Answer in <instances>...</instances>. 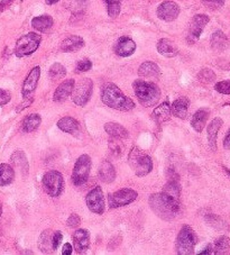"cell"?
Segmentation results:
<instances>
[{
    "label": "cell",
    "mask_w": 230,
    "mask_h": 255,
    "mask_svg": "<svg viewBox=\"0 0 230 255\" xmlns=\"http://www.w3.org/2000/svg\"><path fill=\"white\" fill-rule=\"evenodd\" d=\"M98 174L101 181L105 183H112L116 179V170L108 160H104L101 162Z\"/></svg>",
    "instance_id": "obj_23"
},
{
    "label": "cell",
    "mask_w": 230,
    "mask_h": 255,
    "mask_svg": "<svg viewBox=\"0 0 230 255\" xmlns=\"http://www.w3.org/2000/svg\"><path fill=\"white\" fill-rule=\"evenodd\" d=\"M209 16H207L205 14H199L193 17L189 26L188 41L190 44L196 43L198 39L200 38L203 29H205L207 24L209 23Z\"/></svg>",
    "instance_id": "obj_12"
},
{
    "label": "cell",
    "mask_w": 230,
    "mask_h": 255,
    "mask_svg": "<svg viewBox=\"0 0 230 255\" xmlns=\"http://www.w3.org/2000/svg\"><path fill=\"white\" fill-rule=\"evenodd\" d=\"M81 223V218L79 215L77 214H71L70 217L68 218V223H66V225H68L69 227H72V228H75L78 227L79 225H80Z\"/></svg>",
    "instance_id": "obj_43"
},
{
    "label": "cell",
    "mask_w": 230,
    "mask_h": 255,
    "mask_svg": "<svg viewBox=\"0 0 230 255\" xmlns=\"http://www.w3.org/2000/svg\"><path fill=\"white\" fill-rule=\"evenodd\" d=\"M227 172H228V173H229V175H230V171H227Z\"/></svg>",
    "instance_id": "obj_53"
},
{
    "label": "cell",
    "mask_w": 230,
    "mask_h": 255,
    "mask_svg": "<svg viewBox=\"0 0 230 255\" xmlns=\"http://www.w3.org/2000/svg\"><path fill=\"white\" fill-rule=\"evenodd\" d=\"M75 81L73 79H69V80H65L61 83V85L56 88L54 92V96H53V100L55 103H63L71 96L74 88Z\"/></svg>",
    "instance_id": "obj_18"
},
{
    "label": "cell",
    "mask_w": 230,
    "mask_h": 255,
    "mask_svg": "<svg viewBox=\"0 0 230 255\" xmlns=\"http://www.w3.org/2000/svg\"><path fill=\"white\" fill-rule=\"evenodd\" d=\"M228 38L226 36L224 32L217 30L211 36V46L216 51H224L227 47Z\"/></svg>",
    "instance_id": "obj_34"
},
{
    "label": "cell",
    "mask_w": 230,
    "mask_h": 255,
    "mask_svg": "<svg viewBox=\"0 0 230 255\" xmlns=\"http://www.w3.org/2000/svg\"><path fill=\"white\" fill-rule=\"evenodd\" d=\"M149 205L150 207H152L153 212L155 213L157 216L165 219V221H170V219L175 217L174 215L170 212L169 208L166 207L164 202H163L160 193H155V195H152L149 197Z\"/></svg>",
    "instance_id": "obj_15"
},
{
    "label": "cell",
    "mask_w": 230,
    "mask_h": 255,
    "mask_svg": "<svg viewBox=\"0 0 230 255\" xmlns=\"http://www.w3.org/2000/svg\"><path fill=\"white\" fill-rule=\"evenodd\" d=\"M138 74L141 78H157L161 74V69L156 63L147 61L138 68Z\"/></svg>",
    "instance_id": "obj_28"
},
{
    "label": "cell",
    "mask_w": 230,
    "mask_h": 255,
    "mask_svg": "<svg viewBox=\"0 0 230 255\" xmlns=\"http://www.w3.org/2000/svg\"><path fill=\"white\" fill-rule=\"evenodd\" d=\"M39 77H41V68L35 67L30 70L23 83V88H21V95H23L24 100L34 99L33 95L37 88Z\"/></svg>",
    "instance_id": "obj_13"
},
{
    "label": "cell",
    "mask_w": 230,
    "mask_h": 255,
    "mask_svg": "<svg viewBox=\"0 0 230 255\" xmlns=\"http://www.w3.org/2000/svg\"><path fill=\"white\" fill-rule=\"evenodd\" d=\"M109 147H110V149H112V151H113L114 153H117V154H120L121 148H120V146H119L117 142H115V140H110Z\"/></svg>",
    "instance_id": "obj_46"
},
{
    "label": "cell",
    "mask_w": 230,
    "mask_h": 255,
    "mask_svg": "<svg viewBox=\"0 0 230 255\" xmlns=\"http://www.w3.org/2000/svg\"><path fill=\"white\" fill-rule=\"evenodd\" d=\"M42 42V36L37 33H28L23 35L18 41L16 42L14 53L17 58H25L36 52Z\"/></svg>",
    "instance_id": "obj_5"
},
{
    "label": "cell",
    "mask_w": 230,
    "mask_h": 255,
    "mask_svg": "<svg viewBox=\"0 0 230 255\" xmlns=\"http://www.w3.org/2000/svg\"><path fill=\"white\" fill-rule=\"evenodd\" d=\"M62 239H63V235H62L61 232H55L54 234H53V237H52V248H53V251H56L57 249H59V246L61 245V242H62Z\"/></svg>",
    "instance_id": "obj_44"
},
{
    "label": "cell",
    "mask_w": 230,
    "mask_h": 255,
    "mask_svg": "<svg viewBox=\"0 0 230 255\" xmlns=\"http://www.w3.org/2000/svg\"><path fill=\"white\" fill-rule=\"evenodd\" d=\"M52 237H53V234L51 233V231L46 230L42 233L41 236H39V240H38V248H39V250H41V252L50 253L53 250Z\"/></svg>",
    "instance_id": "obj_35"
},
{
    "label": "cell",
    "mask_w": 230,
    "mask_h": 255,
    "mask_svg": "<svg viewBox=\"0 0 230 255\" xmlns=\"http://www.w3.org/2000/svg\"><path fill=\"white\" fill-rule=\"evenodd\" d=\"M73 245L79 254L86 253L90 246V233L82 228L75 231L73 234Z\"/></svg>",
    "instance_id": "obj_17"
},
{
    "label": "cell",
    "mask_w": 230,
    "mask_h": 255,
    "mask_svg": "<svg viewBox=\"0 0 230 255\" xmlns=\"http://www.w3.org/2000/svg\"><path fill=\"white\" fill-rule=\"evenodd\" d=\"M15 179V171L9 164H0V187L10 184Z\"/></svg>",
    "instance_id": "obj_32"
},
{
    "label": "cell",
    "mask_w": 230,
    "mask_h": 255,
    "mask_svg": "<svg viewBox=\"0 0 230 255\" xmlns=\"http://www.w3.org/2000/svg\"><path fill=\"white\" fill-rule=\"evenodd\" d=\"M114 51L118 56L121 58H127L135 53L136 51V43L131 38L127 36H122L115 43Z\"/></svg>",
    "instance_id": "obj_16"
},
{
    "label": "cell",
    "mask_w": 230,
    "mask_h": 255,
    "mask_svg": "<svg viewBox=\"0 0 230 255\" xmlns=\"http://www.w3.org/2000/svg\"><path fill=\"white\" fill-rule=\"evenodd\" d=\"M202 2L205 3L208 8H210V9L216 10L224 6L225 0H202Z\"/></svg>",
    "instance_id": "obj_41"
},
{
    "label": "cell",
    "mask_w": 230,
    "mask_h": 255,
    "mask_svg": "<svg viewBox=\"0 0 230 255\" xmlns=\"http://www.w3.org/2000/svg\"><path fill=\"white\" fill-rule=\"evenodd\" d=\"M198 79L199 81H201L203 83H211L212 81H215L216 74L210 69H202L198 74Z\"/></svg>",
    "instance_id": "obj_39"
},
{
    "label": "cell",
    "mask_w": 230,
    "mask_h": 255,
    "mask_svg": "<svg viewBox=\"0 0 230 255\" xmlns=\"http://www.w3.org/2000/svg\"><path fill=\"white\" fill-rule=\"evenodd\" d=\"M214 254L227 255L230 254V239L227 236H220L212 245Z\"/></svg>",
    "instance_id": "obj_33"
},
{
    "label": "cell",
    "mask_w": 230,
    "mask_h": 255,
    "mask_svg": "<svg viewBox=\"0 0 230 255\" xmlns=\"http://www.w3.org/2000/svg\"><path fill=\"white\" fill-rule=\"evenodd\" d=\"M209 115H210V112L208 111V109L202 108V109H199V111H197L196 114L193 115L192 121H191V126L193 127V129L198 131V133H201L207 124V121H208V118H209Z\"/></svg>",
    "instance_id": "obj_25"
},
{
    "label": "cell",
    "mask_w": 230,
    "mask_h": 255,
    "mask_svg": "<svg viewBox=\"0 0 230 255\" xmlns=\"http://www.w3.org/2000/svg\"><path fill=\"white\" fill-rule=\"evenodd\" d=\"M224 122L221 118L217 117L212 121L209 126H208L207 133H208V143H209V146L212 151H216L217 148V136H218V131L223 126Z\"/></svg>",
    "instance_id": "obj_22"
},
{
    "label": "cell",
    "mask_w": 230,
    "mask_h": 255,
    "mask_svg": "<svg viewBox=\"0 0 230 255\" xmlns=\"http://www.w3.org/2000/svg\"><path fill=\"white\" fill-rule=\"evenodd\" d=\"M2 214V206H1V202H0V216H1Z\"/></svg>",
    "instance_id": "obj_52"
},
{
    "label": "cell",
    "mask_w": 230,
    "mask_h": 255,
    "mask_svg": "<svg viewBox=\"0 0 230 255\" xmlns=\"http://www.w3.org/2000/svg\"><path fill=\"white\" fill-rule=\"evenodd\" d=\"M42 184L47 195H50L51 197H59L64 190L63 175L59 171H48L43 175Z\"/></svg>",
    "instance_id": "obj_7"
},
{
    "label": "cell",
    "mask_w": 230,
    "mask_h": 255,
    "mask_svg": "<svg viewBox=\"0 0 230 255\" xmlns=\"http://www.w3.org/2000/svg\"><path fill=\"white\" fill-rule=\"evenodd\" d=\"M197 244V235L191 227L184 225L176 237V253L180 255H191Z\"/></svg>",
    "instance_id": "obj_6"
},
{
    "label": "cell",
    "mask_w": 230,
    "mask_h": 255,
    "mask_svg": "<svg viewBox=\"0 0 230 255\" xmlns=\"http://www.w3.org/2000/svg\"><path fill=\"white\" fill-rule=\"evenodd\" d=\"M128 163L137 177H145L153 170V161L143 149L134 146L128 155Z\"/></svg>",
    "instance_id": "obj_3"
},
{
    "label": "cell",
    "mask_w": 230,
    "mask_h": 255,
    "mask_svg": "<svg viewBox=\"0 0 230 255\" xmlns=\"http://www.w3.org/2000/svg\"><path fill=\"white\" fill-rule=\"evenodd\" d=\"M70 9L74 15H81L86 11L89 0H69Z\"/></svg>",
    "instance_id": "obj_36"
},
{
    "label": "cell",
    "mask_w": 230,
    "mask_h": 255,
    "mask_svg": "<svg viewBox=\"0 0 230 255\" xmlns=\"http://www.w3.org/2000/svg\"><path fill=\"white\" fill-rule=\"evenodd\" d=\"M216 91H218L219 94L223 95H230V80H225L216 83L215 86Z\"/></svg>",
    "instance_id": "obj_40"
},
{
    "label": "cell",
    "mask_w": 230,
    "mask_h": 255,
    "mask_svg": "<svg viewBox=\"0 0 230 255\" xmlns=\"http://www.w3.org/2000/svg\"><path fill=\"white\" fill-rule=\"evenodd\" d=\"M11 100V95L9 91L5 89H0V106H5Z\"/></svg>",
    "instance_id": "obj_45"
},
{
    "label": "cell",
    "mask_w": 230,
    "mask_h": 255,
    "mask_svg": "<svg viewBox=\"0 0 230 255\" xmlns=\"http://www.w3.org/2000/svg\"><path fill=\"white\" fill-rule=\"evenodd\" d=\"M105 130L106 133H108L114 138L127 139L128 136H129L128 130L122 125L118 124V123H107V124L105 125Z\"/></svg>",
    "instance_id": "obj_26"
},
{
    "label": "cell",
    "mask_w": 230,
    "mask_h": 255,
    "mask_svg": "<svg viewBox=\"0 0 230 255\" xmlns=\"http://www.w3.org/2000/svg\"><path fill=\"white\" fill-rule=\"evenodd\" d=\"M229 105H230V104H229Z\"/></svg>",
    "instance_id": "obj_54"
},
{
    "label": "cell",
    "mask_w": 230,
    "mask_h": 255,
    "mask_svg": "<svg viewBox=\"0 0 230 255\" xmlns=\"http://www.w3.org/2000/svg\"><path fill=\"white\" fill-rule=\"evenodd\" d=\"M132 88H134L135 95L141 106H155L161 99V90L155 83L138 79L132 83Z\"/></svg>",
    "instance_id": "obj_2"
},
{
    "label": "cell",
    "mask_w": 230,
    "mask_h": 255,
    "mask_svg": "<svg viewBox=\"0 0 230 255\" xmlns=\"http://www.w3.org/2000/svg\"><path fill=\"white\" fill-rule=\"evenodd\" d=\"M163 202L169 208L170 212L174 215H178L181 209V188L178 182V180H170L164 188H163L162 192L160 193Z\"/></svg>",
    "instance_id": "obj_4"
},
{
    "label": "cell",
    "mask_w": 230,
    "mask_h": 255,
    "mask_svg": "<svg viewBox=\"0 0 230 255\" xmlns=\"http://www.w3.org/2000/svg\"><path fill=\"white\" fill-rule=\"evenodd\" d=\"M92 90H94V82L89 78H83L77 85L74 83V88L71 96L75 105L78 106H86L88 101L90 100Z\"/></svg>",
    "instance_id": "obj_8"
},
{
    "label": "cell",
    "mask_w": 230,
    "mask_h": 255,
    "mask_svg": "<svg viewBox=\"0 0 230 255\" xmlns=\"http://www.w3.org/2000/svg\"><path fill=\"white\" fill-rule=\"evenodd\" d=\"M11 1H12V0H2V1L0 2V11H2L7 6H9V3Z\"/></svg>",
    "instance_id": "obj_50"
},
{
    "label": "cell",
    "mask_w": 230,
    "mask_h": 255,
    "mask_svg": "<svg viewBox=\"0 0 230 255\" xmlns=\"http://www.w3.org/2000/svg\"><path fill=\"white\" fill-rule=\"evenodd\" d=\"M157 17L164 21H173L180 15V7L174 1H164L157 7Z\"/></svg>",
    "instance_id": "obj_14"
},
{
    "label": "cell",
    "mask_w": 230,
    "mask_h": 255,
    "mask_svg": "<svg viewBox=\"0 0 230 255\" xmlns=\"http://www.w3.org/2000/svg\"><path fill=\"white\" fill-rule=\"evenodd\" d=\"M85 46V41L81 36L78 35H72L68 38H65L63 42L61 43V51L64 53H72V52H77Z\"/></svg>",
    "instance_id": "obj_20"
},
{
    "label": "cell",
    "mask_w": 230,
    "mask_h": 255,
    "mask_svg": "<svg viewBox=\"0 0 230 255\" xmlns=\"http://www.w3.org/2000/svg\"><path fill=\"white\" fill-rule=\"evenodd\" d=\"M92 68V63L90 60L88 59H85L80 61V62H78L77 64V71L78 72H87L89 71V70H91Z\"/></svg>",
    "instance_id": "obj_42"
},
{
    "label": "cell",
    "mask_w": 230,
    "mask_h": 255,
    "mask_svg": "<svg viewBox=\"0 0 230 255\" xmlns=\"http://www.w3.org/2000/svg\"><path fill=\"white\" fill-rule=\"evenodd\" d=\"M200 255H203V254H214V250H212V245L210 244V245H208L207 248L205 249V251H202V252H200L199 253Z\"/></svg>",
    "instance_id": "obj_49"
},
{
    "label": "cell",
    "mask_w": 230,
    "mask_h": 255,
    "mask_svg": "<svg viewBox=\"0 0 230 255\" xmlns=\"http://www.w3.org/2000/svg\"><path fill=\"white\" fill-rule=\"evenodd\" d=\"M103 103L119 112H129L135 108V103L127 97L115 83H106L101 91Z\"/></svg>",
    "instance_id": "obj_1"
},
{
    "label": "cell",
    "mask_w": 230,
    "mask_h": 255,
    "mask_svg": "<svg viewBox=\"0 0 230 255\" xmlns=\"http://www.w3.org/2000/svg\"><path fill=\"white\" fill-rule=\"evenodd\" d=\"M62 254L63 255H71L72 254V245L70 243H65L62 249Z\"/></svg>",
    "instance_id": "obj_47"
},
{
    "label": "cell",
    "mask_w": 230,
    "mask_h": 255,
    "mask_svg": "<svg viewBox=\"0 0 230 255\" xmlns=\"http://www.w3.org/2000/svg\"><path fill=\"white\" fill-rule=\"evenodd\" d=\"M108 6V15L112 18H116L120 14V0H105Z\"/></svg>",
    "instance_id": "obj_38"
},
{
    "label": "cell",
    "mask_w": 230,
    "mask_h": 255,
    "mask_svg": "<svg viewBox=\"0 0 230 255\" xmlns=\"http://www.w3.org/2000/svg\"><path fill=\"white\" fill-rule=\"evenodd\" d=\"M137 196H138V193L132 190V189L123 188L120 189V190L110 193L108 197V205L113 209L125 207V206L134 202Z\"/></svg>",
    "instance_id": "obj_10"
},
{
    "label": "cell",
    "mask_w": 230,
    "mask_h": 255,
    "mask_svg": "<svg viewBox=\"0 0 230 255\" xmlns=\"http://www.w3.org/2000/svg\"><path fill=\"white\" fill-rule=\"evenodd\" d=\"M157 52L165 58H174L179 54V50L173 41L169 38H161L157 42Z\"/></svg>",
    "instance_id": "obj_21"
},
{
    "label": "cell",
    "mask_w": 230,
    "mask_h": 255,
    "mask_svg": "<svg viewBox=\"0 0 230 255\" xmlns=\"http://www.w3.org/2000/svg\"><path fill=\"white\" fill-rule=\"evenodd\" d=\"M53 24H54V20L51 16L48 15H43L35 17L32 19V26L33 27L38 30V32H47L53 27Z\"/></svg>",
    "instance_id": "obj_29"
},
{
    "label": "cell",
    "mask_w": 230,
    "mask_h": 255,
    "mask_svg": "<svg viewBox=\"0 0 230 255\" xmlns=\"http://www.w3.org/2000/svg\"><path fill=\"white\" fill-rule=\"evenodd\" d=\"M45 1H46L47 5H54V3L59 2L60 0H45Z\"/></svg>",
    "instance_id": "obj_51"
},
{
    "label": "cell",
    "mask_w": 230,
    "mask_h": 255,
    "mask_svg": "<svg viewBox=\"0 0 230 255\" xmlns=\"http://www.w3.org/2000/svg\"><path fill=\"white\" fill-rule=\"evenodd\" d=\"M57 127L64 133L78 136L81 133V127L79 122L73 117H63L57 122Z\"/></svg>",
    "instance_id": "obj_19"
},
{
    "label": "cell",
    "mask_w": 230,
    "mask_h": 255,
    "mask_svg": "<svg viewBox=\"0 0 230 255\" xmlns=\"http://www.w3.org/2000/svg\"><path fill=\"white\" fill-rule=\"evenodd\" d=\"M10 160H11V163L14 164L16 168H18L21 172H23V174L28 173V169H29L28 161H27V157H26V154L23 151L18 149V151L12 153Z\"/></svg>",
    "instance_id": "obj_30"
},
{
    "label": "cell",
    "mask_w": 230,
    "mask_h": 255,
    "mask_svg": "<svg viewBox=\"0 0 230 255\" xmlns=\"http://www.w3.org/2000/svg\"><path fill=\"white\" fill-rule=\"evenodd\" d=\"M42 123V118L38 114H29L28 116H26L21 124V128L25 133H32V131L36 130L39 125Z\"/></svg>",
    "instance_id": "obj_31"
},
{
    "label": "cell",
    "mask_w": 230,
    "mask_h": 255,
    "mask_svg": "<svg viewBox=\"0 0 230 255\" xmlns=\"http://www.w3.org/2000/svg\"><path fill=\"white\" fill-rule=\"evenodd\" d=\"M224 147L226 149H228V151H230V128L228 130L227 135L225 136V139H224Z\"/></svg>",
    "instance_id": "obj_48"
},
{
    "label": "cell",
    "mask_w": 230,
    "mask_h": 255,
    "mask_svg": "<svg viewBox=\"0 0 230 255\" xmlns=\"http://www.w3.org/2000/svg\"><path fill=\"white\" fill-rule=\"evenodd\" d=\"M189 105L190 101L185 97H180L176 99L171 106V112L175 117L181 118V120H185L188 116L189 112Z\"/></svg>",
    "instance_id": "obj_24"
},
{
    "label": "cell",
    "mask_w": 230,
    "mask_h": 255,
    "mask_svg": "<svg viewBox=\"0 0 230 255\" xmlns=\"http://www.w3.org/2000/svg\"><path fill=\"white\" fill-rule=\"evenodd\" d=\"M91 170V157L88 154H82L79 156L73 168L72 182L74 186L80 187L85 184L90 175Z\"/></svg>",
    "instance_id": "obj_9"
},
{
    "label": "cell",
    "mask_w": 230,
    "mask_h": 255,
    "mask_svg": "<svg viewBox=\"0 0 230 255\" xmlns=\"http://www.w3.org/2000/svg\"><path fill=\"white\" fill-rule=\"evenodd\" d=\"M86 202L88 208H89L94 214L103 215L105 213L106 201L103 189L100 187L94 188L89 193H88L86 197Z\"/></svg>",
    "instance_id": "obj_11"
},
{
    "label": "cell",
    "mask_w": 230,
    "mask_h": 255,
    "mask_svg": "<svg viewBox=\"0 0 230 255\" xmlns=\"http://www.w3.org/2000/svg\"><path fill=\"white\" fill-rule=\"evenodd\" d=\"M171 114V105L167 103V101H164V103L160 105V106L154 109L152 117L156 123L162 124V123H165L170 120Z\"/></svg>",
    "instance_id": "obj_27"
},
{
    "label": "cell",
    "mask_w": 230,
    "mask_h": 255,
    "mask_svg": "<svg viewBox=\"0 0 230 255\" xmlns=\"http://www.w3.org/2000/svg\"><path fill=\"white\" fill-rule=\"evenodd\" d=\"M66 74V69L64 68V65H62L61 63H54L48 70V76L52 78L53 80H59V79L64 78Z\"/></svg>",
    "instance_id": "obj_37"
}]
</instances>
